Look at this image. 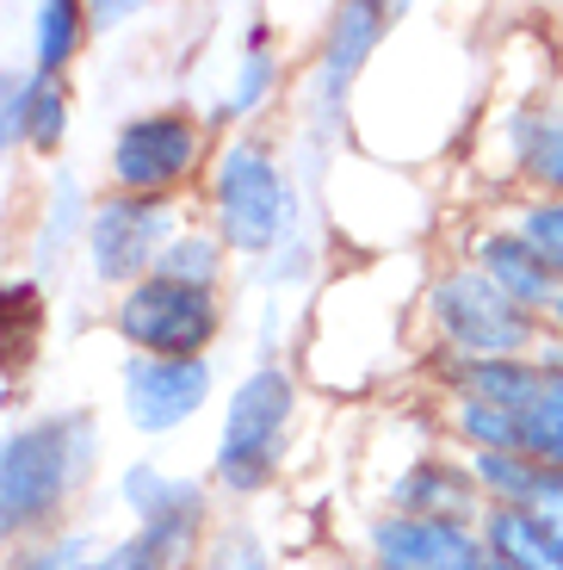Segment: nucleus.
<instances>
[{
	"label": "nucleus",
	"mask_w": 563,
	"mask_h": 570,
	"mask_svg": "<svg viewBox=\"0 0 563 570\" xmlns=\"http://www.w3.org/2000/svg\"><path fill=\"white\" fill-rule=\"evenodd\" d=\"M156 273H168V279H180V285H205V292H229V279H236V255H229L224 236L192 212L180 224V236L168 243V255H161Z\"/></svg>",
	"instance_id": "obj_21"
},
{
	"label": "nucleus",
	"mask_w": 563,
	"mask_h": 570,
	"mask_svg": "<svg viewBox=\"0 0 563 570\" xmlns=\"http://www.w3.org/2000/svg\"><path fill=\"white\" fill-rule=\"evenodd\" d=\"M106 335L118 354H156V360H205L224 347L236 328L229 292H205V285H180L168 273H149L130 292L106 298Z\"/></svg>",
	"instance_id": "obj_9"
},
{
	"label": "nucleus",
	"mask_w": 563,
	"mask_h": 570,
	"mask_svg": "<svg viewBox=\"0 0 563 570\" xmlns=\"http://www.w3.org/2000/svg\"><path fill=\"white\" fill-rule=\"evenodd\" d=\"M551 38H557V50H563V19H557V26H551Z\"/></svg>",
	"instance_id": "obj_35"
},
{
	"label": "nucleus",
	"mask_w": 563,
	"mask_h": 570,
	"mask_svg": "<svg viewBox=\"0 0 563 570\" xmlns=\"http://www.w3.org/2000/svg\"><path fill=\"white\" fill-rule=\"evenodd\" d=\"M224 391H229V379L217 354H205V360L118 354V372H112V410L142 446L192 434L205 415H217Z\"/></svg>",
	"instance_id": "obj_10"
},
{
	"label": "nucleus",
	"mask_w": 563,
	"mask_h": 570,
	"mask_svg": "<svg viewBox=\"0 0 563 570\" xmlns=\"http://www.w3.org/2000/svg\"><path fill=\"white\" fill-rule=\"evenodd\" d=\"M526 509H533L539 521L557 533V546H563V471H545V484H539V497L526 502Z\"/></svg>",
	"instance_id": "obj_28"
},
{
	"label": "nucleus",
	"mask_w": 563,
	"mask_h": 570,
	"mask_svg": "<svg viewBox=\"0 0 563 570\" xmlns=\"http://www.w3.org/2000/svg\"><path fill=\"white\" fill-rule=\"evenodd\" d=\"M465 471L477 484L483 509H526L545 484V465H539L526 446H507V453H465Z\"/></svg>",
	"instance_id": "obj_22"
},
{
	"label": "nucleus",
	"mask_w": 563,
	"mask_h": 570,
	"mask_svg": "<svg viewBox=\"0 0 563 570\" xmlns=\"http://www.w3.org/2000/svg\"><path fill=\"white\" fill-rule=\"evenodd\" d=\"M93 50V19L87 0H38L26 13V75H50L69 81L81 57Z\"/></svg>",
	"instance_id": "obj_18"
},
{
	"label": "nucleus",
	"mask_w": 563,
	"mask_h": 570,
	"mask_svg": "<svg viewBox=\"0 0 563 570\" xmlns=\"http://www.w3.org/2000/svg\"><path fill=\"white\" fill-rule=\"evenodd\" d=\"M521 186H533V193H557L563 199V106H551V100H545V112H539Z\"/></svg>",
	"instance_id": "obj_26"
},
{
	"label": "nucleus",
	"mask_w": 563,
	"mask_h": 570,
	"mask_svg": "<svg viewBox=\"0 0 563 570\" xmlns=\"http://www.w3.org/2000/svg\"><path fill=\"white\" fill-rule=\"evenodd\" d=\"M192 212L224 236L236 267L267 261L273 248L316 217V193L292 161V137L279 125L267 130H229L217 137V156L198 180Z\"/></svg>",
	"instance_id": "obj_5"
},
{
	"label": "nucleus",
	"mask_w": 563,
	"mask_h": 570,
	"mask_svg": "<svg viewBox=\"0 0 563 570\" xmlns=\"http://www.w3.org/2000/svg\"><path fill=\"white\" fill-rule=\"evenodd\" d=\"M13 137L26 156L57 168L75 137V87L50 81V75H19L13 81Z\"/></svg>",
	"instance_id": "obj_19"
},
{
	"label": "nucleus",
	"mask_w": 563,
	"mask_h": 570,
	"mask_svg": "<svg viewBox=\"0 0 563 570\" xmlns=\"http://www.w3.org/2000/svg\"><path fill=\"white\" fill-rule=\"evenodd\" d=\"M545 366V360H539ZM521 446L539 459L545 471H563V366L539 372L533 403L521 410Z\"/></svg>",
	"instance_id": "obj_25"
},
{
	"label": "nucleus",
	"mask_w": 563,
	"mask_h": 570,
	"mask_svg": "<svg viewBox=\"0 0 563 570\" xmlns=\"http://www.w3.org/2000/svg\"><path fill=\"white\" fill-rule=\"evenodd\" d=\"M217 156V130L198 112V100H156L130 106L112 118L99 142L93 180L106 193H137V199H198V180Z\"/></svg>",
	"instance_id": "obj_7"
},
{
	"label": "nucleus",
	"mask_w": 563,
	"mask_h": 570,
	"mask_svg": "<svg viewBox=\"0 0 563 570\" xmlns=\"http://www.w3.org/2000/svg\"><path fill=\"white\" fill-rule=\"evenodd\" d=\"M87 19H93V38H106V31H125L130 19H142L137 0H87Z\"/></svg>",
	"instance_id": "obj_29"
},
{
	"label": "nucleus",
	"mask_w": 563,
	"mask_h": 570,
	"mask_svg": "<svg viewBox=\"0 0 563 570\" xmlns=\"http://www.w3.org/2000/svg\"><path fill=\"white\" fill-rule=\"evenodd\" d=\"M106 502L125 514V533H137L149 552L161 558V570H192L205 533L217 528L224 497L211 490V478L192 465H168L161 453H130L106 478Z\"/></svg>",
	"instance_id": "obj_8"
},
{
	"label": "nucleus",
	"mask_w": 563,
	"mask_h": 570,
	"mask_svg": "<svg viewBox=\"0 0 563 570\" xmlns=\"http://www.w3.org/2000/svg\"><path fill=\"white\" fill-rule=\"evenodd\" d=\"M545 347H557V354H563V292L551 298V311H545Z\"/></svg>",
	"instance_id": "obj_31"
},
{
	"label": "nucleus",
	"mask_w": 563,
	"mask_h": 570,
	"mask_svg": "<svg viewBox=\"0 0 563 570\" xmlns=\"http://www.w3.org/2000/svg\"><path fill=\"white\" fill-rule=\"evenodd\" d=\"M0 279H7V273H0Z\"/></svg>",
	"instance_id": "obj_36"
},
{
	"label": "nucleus",
	"mask_w": 563,
	"mask_h": 570,
	"mask_svg": "<svg viewBox=\"0 0 563 570\" xmlns=\"http://www.w3.org/2000/svg\"><path fill=\"white\" fill-rule=\"evenodd\" d=\"M372 570H471L483 558L477 521H434V514H391L359 502L353 528L335 533Z\"/></svg>",
	"instance_id": "obj_13"
},
{
	"label": "nucleus",
	"mask_w": 563,
	"mask_h": 570,
	"mask_svg": "<svg viewBox=\"0 0 563 570\" xmlns=\"http://www.w3.org/2000/svg\"><path fill=\"white\" fill-rule=\"evenodd\" d=\"M112 533L99 521H75L62 533H43V540L19 546V552H0V570H93Z\"/></svg>",
	"instance_id": "obj_23"
},
{
	"label": "nucleus",
	"mask_w": 563,
	"mask_h": 570,
	"mask_svg": "<svg viewBox=\"0 0 563 570\" xmlns=\"http://www.w3.org/2000/svg\"><path fill=\"white\" fill-rule=\"evenodd\" d=\"M297 570H372L366 558L353 552V546H340V540H328L323 552H310V558H297Z\"/></svg>",
	"instance_id": "obj_30"
},
{
	"label": "nucleus",
	"mask_w": 563,
	"mask_h": 570,
	"mask_svg": "<svg viewBox=\"0 0 563 570\" xmlns=\"http://www.w3.org/2000/svg\"><path fill=\"white\" fill-rule=\"evenodd\" d=\"M93 570H161V558L149 552V546H142L137 533L118 528L112 540H106V552H99V564H93Z\"/></svg>",
	"instance_id": "obj_27"
},
{
	"label": "nucleus",
	"mask_w": 563,
	"mask_h": 570,
	"mask_svg": "<svg viewBox=\"0 0 563 570\" xmlns=\"http://www.w3.org/2000/svg\"><path fill=\"white\" fill-rule=\"evenodd\" d=\"M211 453L205 478L224 497V509H260L279 497L297 471V446L310 428V385L297 360H248L229 379L224 403L211 415Z\"/></svg>",
	"instance_id": "obj_3"
},
{
	"label": "nucleus",
	"mask_w": 563,
	"mask_h": 570,
	"mask_svg": "<svg viewBox=\"0 0 563 570\" xmlns=\"http://www.w3.org/2000/svg\"><path fill=\"white\" fill-rule=\"evenodd\" d=\"M186 217H192V205L180 199H137V193H106L99 186L93 217H87V243H81V279L99 298L130 292L137 279H149L161 267V255H168Z\"/></svg>",
	"instance_id": "obj_11"
},
{
	"label": "nucleus",
	"mask_w": 563,
	"mask_h": 570,
	"mask_svg": "<svg viewBox=\"0 0 563 570\" xmlns=\"http://www.w3.org/2000/svg\"><path fill=\"white\" fill-rule=\"evenodd\" d=\"M551 106H563V69H557V81H551Z\"/></svg>",
	"instance_id": "obj_33"
},
{
	"label": "nucleus",
	"mask_w": 563,
	"mask_h": 570,
	"mask_svg": "<svg viewBox=\"0 0 563 570\" xmlns=\"http://www.w3.org/2000/svg\"><path fill=\"white\" fill-rule=\"evenodd\" d=\"M106 415L93 403H38L0 422V552L93 521L87 502L106 471Z\"/></svg>",
	"instance_id": "obj_2"
},
{
	"label": "nucleus",
	"mask_w": 563,
	"mask_h": 570,
	"mask_svg": "<svg viewBox=\"0 0 563 570\" xmlns=\"http://www.w3.org/2000/svg\"><path fill=\"white\" fill-rule=\"evenodd\" d=\"M403 26V7H384V0H340L328 7L323 26H316L310 50L297 62V87H292V161L297 174L323 180L335 168V156L353 142V106H359V87L378 69L384 43Z\"/></svg>",
	"instance_id": "obj_4"
},
{
	"label": "nucleus",
	"mask_w": 563,
	"mask_h": 570,
	"mask_svg": "<svg viewBox=\"0 0 563 570\" xmlns=\"http://www.w3.org/2000/svg\"><path fill=\"white\" fill-rule=\"evenodd\" d=\"M539 360H545V366H563V354H557V347H545V354H539Z\"/></svg>",
	"instance_id": "obj_34"
},
{
	"label": "nucleus",
	"mask_w": 563,
	"mask_h": 570,
	"mask_svg": "<svg viewBox=\"0 0 563 570\" xmlns=\"http://www.w3.org/2000/svg\"><path fill=\"white\" fill-rule=\"evenodd\" d=\"M415 347L422 360H539L545 323L495 292L465 255L439 248L415 298Z\"/></svg>",
	"instance_id": "obj_6"
},
{
	"label": "nucleus",
	"mask_w": 563,
	"mask_h": 570,
	"mask_svg": "<svg viewBox=\"0 0 563 570\" xmlns=\"http://www.w3.org/2000/svg\"><path fill=\"white\" fill-rule=\"evenodd\" d=\"M192 570H297V552L285 546L279 514L267 509H224L205 533Z\"/></svg>",
	"instance_id": "obj_17"
},
{
	"label": "nucleus",
	"mask_w": 563,
	"mask_h": 570,
	"mask_svg": "<svg viewBox=\"0 0 563 570\" xmlns=\"http://www.w3.org/2000/svg\"><path fill=\"white\" fill-rule=\"evenodd\" d=\"M477 533H483V552L502 558L507 570H563L557 533L533 509H483Z\"/></svg>",
	"instance_id": "obj_20"
},
{
	"label": "nucleus",
	"mask_w": 563,
	"mask_h": 570,
	"mask_svg": "<svg viewBox=\"0 0 563 570\" xmlns=\"http://www.w3.org/2000/svg\"><path fill=\"white\" fill-rule=\"evenodd\" d=\"M471 570H507V564H502V558H490V552H483V558H477V564H471Z\"/></svg>",
	"instance_id": "obj_32"
},
{
	"label": "nucleus",
	"mask_w": 563,
	"mask_h": 570,
	"mask_svg": "<svg viewBox=\"0 0 563 570\" xmlns=\"http://www.w3.org/2000/svg\"><path fill=\"white\" fill-rule=\"evenodd\" d=\"M427 255V248H422ZM422 255H391V261H353L304 304V328H297V372L310 397H378L408 379L415 385V298L422 285L391 298V279H403Z\"/></svg>",
	"instance_id": "obj_1"
},
{
	"label": "nucleus",
	"mask_w": 563,
	"mask_h": 570,
	"mask_svg": "<svg viewBox=\"0 0 563 570\" xmlns=\"http://www.w3.org/2000/svg\"><path fill=\"white\" fill-rule=\"evenodd\" d=\"M292 87H297V62L285 50L279 26L267 13H248L236 50L224 62V81H217L211 100H198V112L211 118L217 137H229V130H267L292 106Z\"/></svg>",
	"instance_id": "obj_12"
},
{
	"label": "nucleus",
	"mask_w": 563,
	"mask_h": 570,
	"mask_svg": "<svg viewBox=\"0 0 563 570\" xmlns=\"http://www.w3.org/2000/svg\"><path fill=\"white\" fill-rule=\"evenodd\" d=\"M446 248H452V255H465L471 267L495 285V292H507V298L521 304V311H533L539 323H545L551 298L563 292V279L533 255V243H526L521 229L507 224L490 199H483L477 212L452 217V224H446Z\"/></svg>",
	"instance_id": "obj_16"
},
{
	"label": "nucleus",
	"mask_w": 563,
	"mask_h": 570,
	"mask_svg": "<svg viewBox=\"0 0 563 570\" xmlns=\"http://www.w3.org/2000/svg\"><path fill=\"white\" fill-rule=\"evenodd\" d=\"M366 502L372 509H391V514H434V521H483V497L471 484L465 459L452 446L422 441L396 453L391 465L366 471Z\"/></svg>",
	"instance_id": "obj_15"
},
{
	"label": "nucleus",
	"mask_w": 563,
	"mask_h": 570,
	"mask_svg": "<svg viewBox=\"0 0 563 570\" xmlns=\"http://www.w3.org/2000/svg\"><path fill=\"white\" fill-rule=\"evenodd\" d=\"M99 180L69 161L43 168L38 193H31L26 229H19V279L50 285L69 267H81V243H87V217H93Z\"/></svg>",
	"instance_id": "obj_14"
},
{
	"label": "nucleus",
	"mask_w": 563,
	"mask_h": 570,
	"mask_svg": "<svg viewBox=\"0 0 563 570\" xmlns=\"http://www.w3.org/2000/svg\"><path fill=\"white\" fill-rule=\"evenodd\" d=\"M490 205H495V212H502L514 229H521L526 243H533V255L563 279V199H557V193H533V186H521V193L490 199Z\"/></svg>",
	"instance_id": "obj_24"
}]
</instances>
